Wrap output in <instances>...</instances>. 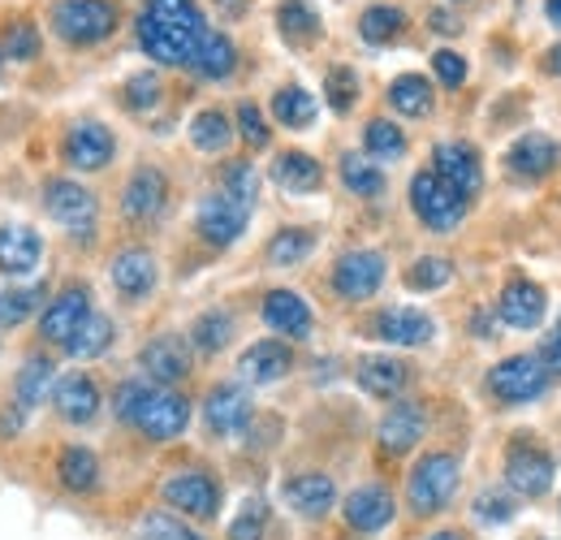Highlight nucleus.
Listing matches in <instances>:
<instances>
[{
    "label": "nucleus",
    "mask_w": 561,
    "mask_h": 540,
    "mask_svg": "<svg viewBox=\"0 0 561 540\" xmlns=\"http://www.w3.org/2000/svg\"><path fill=\"white\" fill-rule=\"evenodd\" d=\"M208 35V22L195 0H147L139 13L142 53L160 66H191L199 40Z\"/></svg>",
    "instance_id": "nucleus-1"
},
{
    "label": "nucleus",
    "mask_w": 561,
    "mask_h": 540,
    "mask_svg": "<svg viewBox=\"0 0 561 540\" xmlns=\"http://www.w3.org/2000/svg\"><path fill=\"white\" fill-rule=\"evenodd\" d=\"M458 480H462L458 454H449V450L423 454L420 463H415V472H411V480H407V506H411L420 519L445 510V506L454 502V493H458Z\"/></svg>",
    "instance_id": "nucleus-2"
},
{
    "label": "nucleus",
    "mask_w": 561,
    "mask_h": 540,
    "mask_svg": "<svg viewBox=\"0 0 561 540\" xmlns=\"http://www.w3.org/2000/svg\"><path fill=\"white\" fill-rule=\"evenodd\" d=\"M48 18L66 44H100L117 31L122 9L113 0H57L48 9Z\"/></svg>",
    "instance_id": "nucleus-3"
},
{
    "label": "nucleus",
    "mask_w": 561,
    "mask_h": 540,
    "mask_svg": "<svg viewBox=\"0 0 561 540\" xmlns=\"http://www.w3.org/2000/svg\"><path fill=\"white\" fill-rule=\"evenodd\" d=\"M411 207H415V216H420L432 234H454L462 225V216H467V200L449 182H440L432 169L415 173V182H411Z\"/></svg>",
    "instance_id": "nucleus-4"
},
{
    "label": "nucleus",
    "mask_w": 561,
    "mask_h": 540,
    "mask_svg": "<svg viewBox=\"0 0 561 540\" xmlns=\"http://www.w3.org/2000/svg\"><path fill=\"white\" fill-rule=\"evenodd\" d=\"M489 390L492 398L505 406L536 403L549 390V372H545V363L536 355H510L489 372Z\"/></svg>",
    "instance_id": "nucleus-5"
},
{
    "label": "nucleus",
    "mask_w": 561,
    "mask_h": 540,
    "mask_svg": "<svg viewBox=\"0 0 561 540\" xmlns=\"http://www.w3.org/2000/svg\"><path fill=\"white\" fill-rule=\"evenodd\" d=\"M130 424L139 428L142 437H151V441H173V437H182L186 424H191V403H186L178 390L147 385V394H142V403Z\"/></svg>",
    "instance_id": "nucleus-6"
},
{
    "label": "nucleus",
    "mask_w": 561,
    "mask_h": 540,
    "mask_svg": "<svg viewBox=\"0 0 561 540\" xmlns=\"http://www.w3.org/2000/svg\"><path fill=\"white\" fill-rule=\"evenodd\" d=\"M44 207L61 229H70L73 238H91L95 216H100V200L73 178H53L44 187Z\"/></svg>",
    "instance_id": "nucleus-7"
},
{
    "label": "nucleus",
    "mask_w": 561,
    "mask_h": 540,
    "mask_svg": "<svg viewBox=\"0 0 561 540\" xmlns=\"http://www.w3.org/2000/svg\"><path fill=\"white\" fill-rule=\"evenodd\" d=\"M160 493H164V502H169L178 515H186V519L208 524V519L220 515V484H216L208 472H199V468H186V472L169 475Z\"/></svg>",
    "instance_id": "nucleus-8"
},
{
    "label": "nucleus",
    "mask_w": 561,
    "mask_h": 540,
    "mask_svg": "<svg viewBox=\"0 0 561 540\" xmlns=\"http://www.w3.org/2000/svg\"><path fill=\"white\" fill-rule=\"evenodd\" d=\"M553 475H558V468H553V459L540 446L518 441V446L505 450V488L510 493H518V497H545L553 488Z\"/></svg>",
    "instance_id": "nucleus-9"
},
{
    "label": "nucleus",
    "mask_w": 561,
    "mask_h": 540,
    "mask_svg": "<svg viewBox=\"0 0 561 540\" xmlns=\"http://www.w3.org/2000/svg\"><path fill=\"white\" fill-rule=\"evenodd\" d=\"M432 173L440 182H449L462 200L480 195V187H484V165H480V151L471 143H436L432 147Z\"/></svg>",
    "instance_id": "nucleus-10"
},
{
    "label": "nucleus",
    "mask_w": 561,
    "mask_h": 540,
    "mask_svg": "<svg viewBox=\"0 0 561 540\" xmlns=\"http://www.w3.org/2000/svg\"><path fill=\"white\" fill-rule=\"evenodd\" d=\"M113 151H117V138L108 126H100V122H73L66 138H61V156H66V165L70 169H82V173H95V169H104L108 160H113Z\"/></svg>",
    "instance_id": "nucleus-11"
},
{
    "label": "nucleus",
    "mask_w": 561,
    "mask_h": 540,
    "mask_svg": "<svg viewBox=\"0 0 561 540\" xmlns=\"http://www.w3.org/2000/svg\"><path fill=\"white\" fill-rule=\"evenodd\" d=\"M247 221H251V207L233 203L229 195H220V191H211L208 200L199 203V212H195V229H199V238L211 243V247H233L242 238Z\"/></svg>",
    "instance_id": "nucleus-12"
},
{
    "label": "nucleus",
    "mask_w": 561,
    "mask_h": 540,
    "mask_svg": "<svg viewBox=\"0 0 561 540\" xmlns=\"http://www.w3.org/2000/svg\"><path fill=\"white\" fill-rule=\"evenodd\" d=\"M169 203V178L156 165H139L122 191V216L135 225H151Z\"/></svg>",
    "instance_id": "nucleus-13"
},
{
    "label": "nucleus",
    "mask_w": 561,
    "mask_h": 540,
    "mask_svg": "<svg viewBox=\"0 0 561 540\" xmlns=\"http://www.w3.org/2000/svg\"><path fill=\"white\" fill-rule=\"evenodd\" d=\"M385 256L380 251H346L333 269V290L346 299V303H363L371 299L380 285H385Z\"/></svg>",
    "instance_id": "nucleus-14"
},
{
    "label": "nucleus",
    "mask_w": 561,
    "mask_h": 540,
    "mask_svg": "<svg viewBox=\"0 0 561 540\" xmlns=\"http://www.w3.org/2000/svg\"><path fill=\"white\" fill-rule=\"evenodd\" d=\"M342 515H346V524H351L354 532L376 537V532H385L393 524L398 502H393V493L385 484H358L351 497L342 502Z\"/></svg>",
    "instance_id": "nucleus-15"
},
{
    "label": "nucleus",
    "mask_w": 561,
    "mask_h": 540,
    "mask_svg": "<svg viewBox=\"0 0 561 540\" xmlns=\"http://www.w3.org/2000/svg\"><path fill=\"white\" fill-rule=\"evenodd\" d=\"M280 497L298 519H324L337 506V484L324 472H298L280 484Z\"/></svg>",
    "instance_id": "nucleus-16"
},
{
    "label": "nucleus",
    "mask_w": 561,
    "mask_h": 540,
    "mask_svg": "<svg viewBox=\"0 0 561 540\" xmlns=\"http://www.w3.org/2000/svg\"><path fill=\"white\" fill-rule=\"evenodd\" d=\"M139 363H142V372L151 376V385L173 390L178 381L191 376V346L178 338V334H160V338H151L142 346Z\"/></svg>",
    "instance_id": "nucleus-17"
},
{
    "label": "nucleus",
    "mask_w": 561,
    "mask_h": 540,
    "mask_svg": "<svg viewBox=\"0 0 561 540\" xmlns=\"http://www.w3.org/2000/svg\"><path fill=\"white\" fill-rule=\"evenodd\" d=\"M545 312H549V294L527 277H514L496 299V320L510 329H536Z\"/></svg>",
    "instance_id": "nucleus-18"
},
{
    "label": "nucleus",
    "mask_w": 561,
    "mask_h": 540,
    "mask_svg": "<svg viewBox=\"0 0 561 540\" xmlns=\"http://www.w3.org/2000/svg\"><path fill=\"white\" fill-rule=\"evenodd\" d=\"M87 316H91V294H87V285H70V290H61L48 307H44V316H39V334L44 341H66L87 325Z\"/></svg>",
    "instance_id": "nucleus-19"
},
{
    "label": "nucleus",
    "mask_w": 561,
    "mask_h": 540,
    "mask_svg": "<svg viewBox=\"0 0 561 540\" xmlns=\"http://www.w3.org/2000/svg\"><path fill=\"white\" fill-rule=\"evenodd\" d=\"M432 334H436V320L427 312H420V307H385L371 320V338L389 341V346H407V350L427 346Z\"/></svg>",
    "instance_id": "nucleus-20"
},
{
    "label": "nucleus",
    "mask_w": 561,
    "mask_h": 540,
    "mask_svg": "<svg viewBox=\"0 0 561 540\" xmlns=\"http://www.w3.org/2000/svg\"><path fill=\"white\" fill-rule=\"evenodd\" d=\"M204 424L211 437H238L251 424V394L242 385H216L204 403Z\"/></svg>",
    "instance_id": "nucleus-21"
},
{
    "label": "nucleus",
    "mask_w": 561,
    "mask_h": 540,
    "mask_svg": "<svg viewBox=\"0 0 561 540\" xmlns=\"http://www.w3.org/2000/svg\"><path fill=\"white\" fill-rule=\"evenodd\" d=\"M423 432H427V410L420 403H393L389 406V415L380 419V450L385 454H407V450H415L423 441Z\"/></svg>",
    "instance_id": "nucleus-22"
},
{
    "label": "nucleus",
    "mask_w": 561,
    "mask_h": 540,
    "mask_svg": "<svg viewBox=\"0 0 561 540\" xmlns=\"http://www.w3.org/2000/svg\"><path fill=\"white\" fill-rule=\"evenodd\" d=\"M264 325L280 334V338H311V325H316V316H311V307H307V299L302 294H294V290H268V299H264Z\"/></svg>",
    "instance_id": "nucleus-23"
},
{
    "label": "nucleus",
    "mask_w": 561,
    "mask_h": 540,
    "mask_svg": "<svg viewBox=\"0 0 561 540\" xmlns=\"http://www.w3.org/2000/svg\"><path fill=\"white\" fill-rule=\"evenodd\" d=\"M354 381L371 398H398L407 390V381H411V363H402L393 355H367V359H358Z\"/></svg>",
    "instance_id": "nucleus-24"
},
{
    "label": "nucleus",
    "mask_w": 561,
    "mask_h": 540,
    "mask_svg": "<svg viewBox=\"0 0 561 540\" xmlns=\"http://www.w3.org/2000/svg\"><path fill=\"white\" fill-rule=\"evenodd\" d=\"M44 260V238L31 225H0V272L26 277Z\"/></svg>",
    "instance_id": "nucleus-25"
},
{
    "label": "nucleus",
    "mask_w": 561,
    "mask_h": 540,
    "mask_svg": "<svg viewBox=\"0 0 561 540\" xmlns=\"http://www.w3.org/2000/svg\"><path fill=\"white\" fill-rule=\"evenodd\" d=\"M289 368H294V355H289V346L277 338H264V341H255V346H247L242 359H238V372H242L251 385H273Z\"/></svg>",
    "instance_id": "nucleus-26"
},
{
    "label": "nucleus",
    "mask_w": 561,
    "mask_h": 540,
    "mask_svg": "<svg viewBox=\"0 0 561 540\" xmlns=\"http://www.w3.org/2000/svg\"><path fill=\"white\" fill-rule=\"evenodd\" d=\"M113 285L126 294V299H147L151 290H156V256L151 251H142V247H126V251H117L113 256Z\"/></svg>",
    "instance_id": "nucleus-27"
},
{
    "label": "nucleus",
    "mask_w": 561,
    "mask_h": 540,
    "mask_svg": "<svg viewBox=\"0 0 561 540\" xmlns=\"http://www.w3.org/2000/svg\"><path fill=\"white\" fill-rule=\"evenodd\" d=\"M53 403H57L66 424H91V419L100 415V385H95L87 372H73L66 381H57Z\"/></svg>",
    "instance_id": "nucleus-28"
},
{
    "label": "nucleus",
    "mask_w": 561,
    "mask_h": 540,
    "mask_svg": "<svg viewBox=\"0 0 561 540\" xmlns=\"http://www.w3.org/2000/svg\"><path fill=\"white\" fill-rule=\"evenodd\" d=\"M273 182H277L280 191H289V195H311V191L324 187V169L307 151H280L277 160H273Z\"/></svg>",
    "instance_id": "nucleus-29"
},
{
    "label": "nucleus",
    "mask_w": 561,
    "mask_h": 540,
    "mask_svg": "<svg viewBox=\"0 0 561 540\" xmlns=\"http://www.w3.org/2000/svg\"><path fill=\"white\" fill-rule=\"evenodd\" d=\"M558 156H561V147L553 143V138L523 135L510 151H505V165H510L518 178H545V173H553Z\"/></svg>",
    "instance_id": "nucleus-30"
},
{
    "label": "nucleus",
    "mask_w": 561,
    "mask_h": 540,
    "mask_svg": "<svg viewBox=\"0 0 561 540\" xmlns=\"http://www.w3.org/2000/svg\"><path fill=\"white\" fill-rule=\"evenodd\" d=\"M233 66H238V48H233V40L208 26V35L199 40V48H195V57H191V69H195L199 78H229Z\"/></svg>",
    "instance_id": "nucleus-31"
},
{
    "label": "nucleus",
    "mask_w": 561,
    "mask_h": 540,
    "mask_svg": "<svg viewBox=\"0 0 561 540\" xmlns=\"http://www.w3.org/2000/svg\"><path fill=\"white\" fill-rule=\"evenodd\" d=\"M57 475L70 493H95L100 484V459L87 450V446H66L61 459H57Z\"/></svg>",
    "instance_id": "nucleus-32"
},
{
    "label": "nucleus",
    "mask_w": 561,
    "mask_h": 540,
    "mask_svg": "<svg viewBox=\"0 0 561 540\" xmlns=\"http://www.w3.org/2000/svg\"><path fill=\"white\" fill-rule=\"evenodd\" d=\"M311 251H316V234L302 229V225H285V229L273 234V243H268V265H273V269H294V265H302Z\"/></svg>",
    "instance_id": "nucleus-33"
},
{
    "label": "nucleus",
    "mask_w": 561,
    "mask_h": 540,
    "mask_svg": "<svg viewBox=\"0 0 561 540\" xmlns=\"http://www.w3.org/2000/svg\"><path fill=\"white\" fill-rule=\"evenodd\" d=\"M363 151H367V160H376V165L402 160V156H407V135H402V126H393L389 117H376V122H367V131H363Z\"/></svg>",
    "instance_id": "nucleus-34"
},
{
    "label": "nucleus",
    "mask_w": 561,
    "mask_h": 540,
    "mask_svg": "<svg viewBox=\"0 0 561 540\" xmlns=\"http://www.w3.org/2000/svg\"><path fill=\"white\" fill-rule=\"evenodd\" d=\"M48 381H53V359H39V355L26 359V368H22L18 381H13V403H18L22 415L48 398Z\"/></svg>",
    "instance_id": "nucleus-35"
},
{
    "label": "nucleus",
    "mask_w": 561,
    "mask_h": 540,
    "mask_svg": "<svg viewBox=\"0 0 561 540\" xmlns=\"http://www.w3.org/2000/svg\"><path fill=\"white\" fill-rule=\"evenodd\" d=\"M342 182H346V191L358 195V200H380L385 195V173H380V165L376 160H367V156H342Z\"/></svg>",
    "instance_id": "nucleus-36"
},
{
    "label": "nucleus",
    "mask_w": 561,
    "mask_h": 540,
    "mask_svg": "<svg viewBox=\"0 0 561 540\" xmlns=\"http://www.w3.org/2000/svg\"><path fill=\"white\" fill-rule=\"evenodd\" d=\"M273 117L285 131H307L316 122V95L302 87H280L273 95Z\"/></svg>",
    "instance_id": "nucleus-37"
},
{
    "label": "nucleus",
    "mask_w": 561,
    "mask_h": 540,
    "mask_svg": "<svg viewBox=\"0 0 561 540\" xmlns=\"http://www.w3.org/2000/svg\"><path fill=\"white\" fill-rule=\"evenodd\" d=\"M389 104L402 113V117H423L432 109V82L423 74H402L389 82Z\"/></svg>",
    "instance_id": "nucleus-38"
},
{
    "label": "nucleus",
    "mask_w": 561,
    "mask_h": 540,
    "mask_svg": "<svg viewBox=\"0 0 561 540\" xmlns=\"http://www.w3.org/2000/svg\"><path fill=\"white\" fill-rule=\"evenodd\" d=\"M402 31H407V13L393 9V4H371V9H363V18H358V35H363L367 44H393Z\"/></svg>",
    "instance_id": "nucleus-39"
},
{
    "label": "nucleus",
    "mask_w": 561,
    "mask_h": 540,
    "mask_svg": "<svg viewBox=\"0 0 561 540\" xmlns=\"http://www.w3.org/2000/svg\"><path fill=\"white\" fill-rule=\"evenodd\" d=\"M277 26L289 44H311L320 35V18H316V9L307 0H280Z\"/></svg>",
    "instance_id": "nucleus-40"
},
{
    "label": "nucleus",
    "mask_w": 561,
    "mask_h": 540,
    "mask_svg": "<svg viewBox=\"0 0 561 540\" xmlns=\"http://www.w3.org/2000/svg\"><path fill=\"white\" fill-rule=\"evenodd\" d=\"M220 195H229L233 203L251 207L255 212V200H260V173L251 160H229L220 169Z\"/></svg>",
    "instance_id": "nucleus-41"
},
{
    "label": "nucleus",
    "mask_w": 561,
    "mask_h": 540,
    "mask_svg": "<svg viewBox=\"0 0 561 540\" xmlns=\"http://www.w3.org/2000/svg\"><path fill=\"white\" fill-rule=\"evenodd\" d=\"M229 338H233V316H229V312H220V307L204 312V316L191 325V346H195L199 355H216V350H225Z\"/></svg>",
    "instance_id": "nucleus-42"
},
{
    "label": "nucleus",
    "mask_w": 561,
    "mask_h": 540,
    "mask_svg": "<svg viewBox=\"0 0 561 540\" xmlns=\"http://www.w3.org/2000/svg\"><path fill=\"white\" fill-rule=\"evenodd\" d=\"M229 138H233V122H229L220 109L195 113V122H191V143H195L199 151H225Z\"/></svg>",
    "instance_id": "nucleus-43"
},
{
    "label": "nucleus",
    "mask_w": 561,
    "mask_h": 540,
    "mask_svg": "<svg viewBox=\"0 0 561 540\" xmlns=\"http://www.w3.org/2000/svg\"><path fill=\"white\" fill-rule=\"evenodd\" d=\"M44 294H48V285H9V290H0V329L22 325L39 307Z\"/></svg>",
    "instance_id": "nucleus-44"
},
{
    "label": "nucleus",
    "mask_w": 561,
    "mask_h": 540,
    "mask_svg": "<svg viewBox=\"0 0 561 540\" xmlns=\"http://www.w3.org/2000/svg\"><path fill=\"white\" fill-rule=\"evenodd\" d=\"M139 540H208L204 532H195L182 515L173 510H147L139 519Z\"/></svg>",
    "instance_id": "nucleus-45"
},
{
    "label": "nucleus",
    "mask_w": 561,
    "mask_h": 540,
    "mask_svg": "<svg viewBox=\"0 0 561 540\" xmlns=\"http://www.w3.org/2000/svg\"><path fill=\"white\" fill-rule=\"evenodd\" d=\"M108 341H113V320H108V316H100V312H91V316H87V325L66 341V350H70L73 359H95V355H104V350H108Z\"/></svg>",
    "instance_id": "nucleus-46"
},
{
    "label": "nucleus",
    "mask_w": 561,
    "mask_h": 540,
    "mask_svg": "<svg viewBox=\"0 0 561 540\" xmlns=\"http://www.w3.org/2000/svg\"><path fill=\"white\" fill-rule=\"evenodd\" d=\"M268 502L264 497H247L242 502V510L233 515V524H229V540H264L268 532Z\"/></svg>",
    "instance_id": "nucleus-47"
},
{
    "label": "nucleus",
    "mask_w": 561,
    "mask_h": 540,
    "mask_svg": "<svg viewBox=\"0 0 561 540\" xmlns=\"http://www.w3.org/2000/svg\"><path fill=\"white\" fill-rule=\"evenodd\" d=\"M454 281V265L445 256H420L411 269H407V285L411 290H440Z\"/></svg>",
    "instance_id": "nucleus-48"
},
{
    "label": "nucleus",
    "mask_w": 561,
    "mask_h": 540,
    "mask_svg": "<svg viewBox=\"0 0 561 540\" xmlns=\"http://www.w3.org/2000/svg\"><path fill=\"white\" fill-rule=\"evenodd\" d=\"M0 57H9V61H35L39 57V31H35V22H13L9 31H4V44H0Z\"/></svg>",
    "instance_id": "nucleus-49"
},
{
    "label": "nucleus",
    "mask_w": 561,
    "mask_h": 540,
    "mask_svg": "<svg viewBox=\"0 0 561 540\" xmlns=\"http://www.w3.org/2000/svg\"><path fill=\"white\" fill-rule=\"evenodd\" d=\"M324 95H329L333 113H351L358 100V74L351 66H333L324 74Z\"/></svg>",
    "instance_id": "nucleus-50"
},
{
    "label": "nucleus",
    "mask_w": 561,
    "mask_h": 540,
    "mask_svg": "<svg viewBox=\"0 0 561 540\" xmlns=\"http://www.w3.org/2000/svg\"><path fill=\"white\" fill-rule=\"evenodd\" d=\"M471 510H476V519H480V524H492V528H496V524H510V519L518 515V506H514V493H510V488H484V493L476 497V506H471Z\"/></svg>",
    "instance_id": "nucleus-51"
},
{
    "label": "nucleus",
    "mask_w": 561,
    "mask_h": 540,
    "mask_svg": "<svg viewBox=\"0 0 561 540\" xmlns=\"http://www.w3.org/2000/svg\"><path fill=\"white\" fill-rule=\"evenodd\" d=\"M151 104H160V78H156L151 69H142V74H135V78L126 82V109L147 113Z\"/></svg>",
    "instance_id": "nucleus-52"
},
{
    "label": "nucleus",
    "mask_w": 561,
    "mask_h": 540,
    "mask_svg": "<svg viewBox=\"0 0 561 540\" xmlns=\"http://www.w3.org/2000/svg\"><path fill=\"white\" fill-rule=\"evenodd\" d=\"M238 131H242V138L251 143V147H264L268 143V122H264V113L247 100V104H238Z\"/></svg>",
    "instance_id": "nucleus-53"
},
{
    "label": "nucleus",
    "mask_w": 561,
    "mask_h": 540,
    "mask_svg": "<svg viewBox=\"0 0 561 540\" xmlns=\"http://www.w3.org/2000/svg\"><path fill=\"white\" fill-rule=\"evenodd\" d=\"M432 69H436L440 87H462V82H467V61H462L454 48H440V53L432 57Z\"/></svg>",
    "instance_id": "nucleus-54"
},
{
    "label": "nucleus",
    "mask_w": 561,
    "mask_h": 540,
    "mask_svg": "<svg viewBox=\"0 0 561 540\" xmlns=\"http://www.w3.org/2000/svg\"><path fill=\"white\" fill-rule=\"evenodd\" d=\"M142 394H147V381H122L117 385V394H113V410H117V419H135V410H139Z\"/></svg>",
    "instance_id": "nucleus-55"
},
{
    "label": "nucleus",
    "mask_w": 561,
    "mask_h": 540,
    "mask_svg": "<svg viewBox=\"0 0 561 540\" xmlns=\"http://www.w3.org/2000/svg\"><path fill=\"white\" fill-rule=\"evenodd\" d=\"M536 359L545 363L549 376H561V316H558V325L549 329V338L540 341V355H536Z\"/></svg>",
    "instance_id": "nucleus-56"
},
{
    "label": "nucleus",
    "mask_w": 561,
    "mask_h": 540,
    "mask_svg": "<svg viewBox=\"0 0 561 540\" xmlns=\"http://www.w3.org/2000/svg\"><path fill=\"white\" fill-rule=\"evenodd\" d=\"M427 22H432V31H440V35H458V31H462V22H458L454 13H440V9H432Z\"/></svg>",
    "instance_id": "nucleus-57"
},
{
    "label": "nucleus",
    "mask_w": 561,
    "mask_h": 540,
    "mask_svg": "<svg viewBox=\"0 0 561 540\" xmlns=\"http://www.w3.org/2000/svg\"><path fill=\"white\" fill-rule=\"evenodd\" d=\"M545 13H549L553 26H561V0H545Z\"/></svg>",
    "instance_id": "nucleus-58"
},
{
    "label": "nucleus",
    "mask_w": 561,
    "mask_h": 540,
    "mask_svg": "<svg viewBox=\"0 0 561 540\" xmlns=\"http://www.w3.org/2000/svg\"><path fill=\"white\" fill-rule=\"evenodd\" d=\"M423 540H462V532H454V528H445V532H432V537Z\"/></svg>",
    "instance_id": "nucleus-59"
},
{
    "label": "nucleus",
    "mask_w": 561,
    "mask_h": 540,
    "mask_svg": "<svg viewBox=\"0 0 561 540\" xmlns=\"http://www.w3.org/2000/svg\"><path fill=\"white\" fill-rule=\"evenodd\" d=\"M549 69H553V74H561V44L549 53Z\"/></svg>",
    "instance_id": "nucleus-60"
},
{
    "label": "nucleus",
    "mask_w": 561,
    "mask_h": 540,
    "mask_svg": "<svg viewBox=\"0 0 561 540\" xmlns=\"http://www.w3.org/2000/svg\"><path fill=\"white\" fill-rule=\"evenodd\" d=\"M0 61H4V57H0Z\"/></svg>",
    "instance_id": "nucleus-61"
}]
</instances>
